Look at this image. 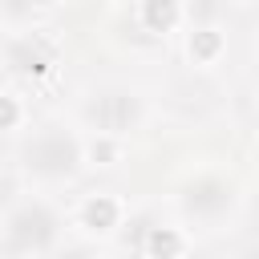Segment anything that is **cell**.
I'll return each mask as SVG.
<instances>
[{
  "label": "cell",
  "mask_w": 259,
  "mask_h": 259,
  "mask_svg": "<svg viewBox=\"0 0 259 259\" xmlns=\"http://www.w3.org/2000/svg\"><path fill=\"white\" fill-rule=\"evenodd\" d=\"M28 158H36L40 170H69V166H73V146L61 142V138H49V142H40L36 150H28Z\"/></svg>",
  "instance_id": "1"
}]
</instances>
